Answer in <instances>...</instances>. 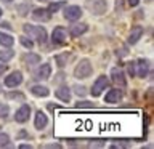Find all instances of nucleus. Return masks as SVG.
I'll use <instances>...</instances> for the list:
<instances>
[{
    "label": "nucleus",
    "mask_w": 154,
    "mask_h": 149,
    "mask_svg": "<svg viewBox=\"0 0 154 149\" xmlns=\"http://www.w3.org/2000/svg\"><path fill=\"white\" fill-rule=\"evenodd\" d=\"M87 8L90 10L93 14L96 16H100V14L106 13V8H108V3H106V0H87Z\"/></svg>",
    "instance_id": "7ed1b4c3"
},
{
    "label": "nucleus",
    "mask_w": 154,
    "mask_h": 149,
    "mask_svg": "<svg viewBox=\"0 0 154 149\" xmlns=\"http://www.w3.org/2000/svg\"><path fill=\"white\" fill-rule=\"evenodd\" d=\"M10 144V136L5 133H0V147H5Z\"/></svg>",
    "instance_id": "5701e85b"
},
{
    "label": "nucleus",
    "mask_w": 154,
    "mask_h": 149,
    "mask_svg": "<svg viewBox=\"0 0 154 149\" xmlns=\"http://www.w3.org/2000/svg\"><path fill=\"white\" fill-rule=\"evenodd\" d=\"M10 114V108L7 104H0V119H5Z\"/></svg>",
    "instance_id": "b1692460"
},
{
    "label": "nucleus",
    "mask_w": 154,
    "mask_h": 149,
    "mask_svg": "<svg viewBox=\"0 0 154 149\" xmlns=\"http://www.w3.org/2000/svg\"><path fill=\"white\" fill-rule=\"evenodd\" d=\"M51 40L55 43H64L66 42V32L63 27H56L51 34Z\"/></svg>",
    "instance_id": "f8f14e48"
},
{
    "label": "nucleus",
    "mask_w": 154,
    "mask_h": 149,
    "mask_svg": "<svg viewBox=\"0 0 154 149\" xmlns=\"http://www.w3.org/2000/svg\"><path fill=\"white\" fill-rule=\"evenodd\" d=\"M120 98H122V93L119 90H111L108 95H106V103H119Z\"/></svg>",
    "instance_id": "f3484780"
},
{
    "label": "nucleus",
    "mask_w": 154,
    "mask_h": 149,
    "mask_svg": "<svg viewBox=\"0 0 154 149\" xmlns=\"http://www.w3.org/2000/svg\"><path fill=\"white\" fill-rule=\"evenodd\" d=\"M0 43H2L3 47H11L13 43H14V38L11 35H8V34L0 32Z\"/></svg>",
    "instance_id": "6ab92c4d"
},
{
    "label": "nucleus",
    "mask_w": 154,
    "mask_h": 149,
    "mask_svg": "<svg viewBox=\"0 0 154 149\" xmlns=\"http://www.w3.org/2000/svg\"><path fill=\"white\" fill-rule=\"evenodd\" d=\"M21 45H23V47H26V48H29V50H31V48L34 47V43H32L31 40H27V38L21 37Z\"/></svg>",
    "instance_id": "bb28decb"
},
{
    "label": "nucleus",
    "mask_w": 154,
    "mask_h": 149,
    "mask_svg": "<svg viewBox=\"0 0 154 149\" xmlns=\"http://www.w3.org/2000/svg\"><path fill=\"white\" fill-rule=\"evenodd\" d=\"M87 29H88V26H87V24L77 23V24H74V26H71V35H72V37H79V35H82L84 32H87Z\"/></svg>",
    "instance_id": "4468645a"
},
{
    "label": "nucleus",
    "mask_w": 154,
    "mask_h": 149,
    "mask_svg": "<svg viewBox=\"0 0 154 149\" xmlns=\"http://www.w3.org/2000/svg\"><path fill=\"white\" fill-rule=\"evenodd\" d=\"M21 82H23V74H21L19 71H14V72H11L8 77H5V85L10 87V88L18 87Z\"/></svg>",
    "instance_id": "39448f33"
},
{
    "label": "nucleus",
    "mask_w": 154,
    "mask_h": 149,
    "mask_svg": "<svg viewBox=\"0 0 154 149\" xmlns=\"http://www.w3.org/2000/svg\"><path fill=\"white\" fill-rule=\"evenodd\" d=\"M56 96L61 101H64V103H69L71 101V91H69L67 87H60V88L56 90Z\"/></svg>",
    "instance_id": "2eb2a0df"
},
{
    "label": "nucleus",
    "mask_w": 154,
    "mask_h": 149,
    "mask_svg": "<svg viewBox=\"0 0 154 149\" xmlns=\"http://www.w3.org/2000/svg\"><path fill=\"white\" fill-rule=\"evenodd\" d=\"M138 2H140V0H128V3L132 5V7H137V5H138Z\"/></svg>",
    "instance_id": "7c9ffc66"
},
{
    "label": "nucleus",
    "mask_w": 154,
    "mask_h": 149,
    "mask_svg": "<svg viewBox=\"0 0 154 149\" xmlns=\"http://www.w3.org/2000/svg\"><path fill=\"white\" fill-rule=\"evenodd\" d=\"M111 77H112V82L116 85H120V87H125V75H124V72L120 71V69H112L111 71Z\"/></svg>",
    "instance_id": "9b49d317"
},
{
    "label": "nucleus",
    "mask_w": 154,
    "mask_h": 149,
    "mask_svg": "<svg viewBox=\"0 0 154 149\" xmlns=\"http://www.w3.org/2000/svg\"><path fill=\"white\" fill-rule=\"evenodd\" d=\"M5 71V66H0V72H3Z\"/></svg>",
    "instance_id": "f704fd0d"
},
{
    "label": "nucleus",
    "mask_w": 154,
    "mask_h": 149,
    "mask_svg": "<svg viewBox=\"0 0 154 149\" xmlns=\"http://www.w3.org/2000/svg\"><path fill=\"white\" fill-rule=\"evenodd\" d=\"M19 149H31V146H29V144H21Z\"/></svg>",
    "instance_id": "473e14b6"
},
{
    "label": "nucleus",
    "mask_w": 154,
    "mask_h": 149,
    "mask_svg": "<svg viewBox=\"0 0 154 149\" xmlns=\"http://www.w3.org/2000/svg\"><path fill=\"white\" fill-rule=\"evenodd\" d=\"M106 87H108V77L101 75L100 79L93 84V87H91V95H93V96H100L101 91H103Z\"/></svg>",
    "instance_id": "0eeeda50"
},
{
    "label": "nucleus",
    "mask_w": 154,
    "mask_h": 149,
    "mask_svg": "<svg viewBox=\"0 0 154 149\" xmlns=\"http://www.w3.org/2000/svg\"><path fill=\"white\" fill-rule=\"evenodd\" d=\"M128 74L130 77H135V62H128Z\"/></svg>",
    "instance_id": "cd10ccee"
},
{
    "label": "nucleus",
    "mask_w": 154,
    "mask_h": 149,
    "mask_svg": "<svg viewBox=\"0 0 154 149\" xmlns=\"http://www.w3.org/2000/svg\"><path fill=\"white\" fill-rule=\"evenodd\" d=\"M82 16V8L77 7V5H71L64 10V18L69 19V21H77Z\"/></svg>",
    "instance_id": "20e7f679"
},
{
    "label": "nucleus",
    "mask_w": 154,
    "mask_h": 149,
    "mask_svg": "<svg viewBox=\"0 0 154 149\" xmlns=\"http://www.w3.org/2000/svg\"><path fill=\"white\" fill-rule=\"evenodd\" d=\"M56 61L60 62L58 66H60V67H63V66L66 64V56H61V55H60V56H56Z\"/></svg>",
    "instance_id": "c85d7f7f"
},
{
    "label": "nucleus",
    "mask_w": 154,
    "mask_h": 149,
    "mask_svg": "<svg viewBox=\"0 0 154 149\" xmlns=\"http://www.w3.org/2000/svg\"><path fill=\"white\" fill-rule=\"evenodd\" d=\"M91 72H93V69H91L90 61L88 59H82L74 69V77L75 79H87V77L91 75Z\"/></svg>",
    "instance_id": "f03ea898"
},
{
    "label": "nucleus",
    "mask_w": 154,
    "mask_h": 149,
    "mask_svg": "<svg viewBox=\"0 0 154 149\" xmlns=\"http://www.w3.org/2000/svg\"><path fill=\"white\" fill-rule=\"evenodd\" d=\"M50 16H51V13L45 8H35L32 11V18L35 19V21H48Z\"/></svg>",
    "instance_id": "6e6552de"
},
{
    "label": "nucleus",
    "mask_w": 154,
    "mask_h": 149,
    "mask_svg": "<svg viewBox=\"0 0 154 149\" xmlns=\"http://www.w3.org/2000/svg\"><path fill=\"white\" fill-rule=\"evenodd\" d=\"M18 11H19V14H21V16H26L27 11H29V5H19V7H18Z\"/></svg>",
    "instance_id": "393cba45"
},
{
    "label": "nucleus",
    "mask_w": 154,
    "mask_h": 149,
    "mask_svg": "<svg viewBox=\"0 0 154 149\" xmlns=\"http://www.w3.org/2000/svg\"><path fill=\"white\" fill-rule=\"evenodd\" d=\"M137 66H138V71L135 72V75H138L140 79L146 77L148 75V71H149V61L148 59H140Z\"/></svg>",
    "instance_id": "9d476101"
},
{
    "label": "nucleus",
    "mask_w": 154,
    "mask_h": 149,
    "mask_svg": "<svg viewBox=\"0 0 154 149\" xmlns=\"http://www.w3.org/2000/svg\"><path fill=\"white\" fill-rule=\"evenodd\" d=\"M90 103H85V101H84V103H80V104H77V108H90Z\"/></svg>",
    "instance_id": "c756f323"
},
{
    "label": "nucleus",
    "mask_w": 154,
    "mask_h": 149,
    "mask_svg": "<svg viewBox=\"0 0 154 149\" xmlns=\"http://www.w3.org/2000/svg\"><path fill=\"white\" fill-rule=\"evenodd\" d=\"M75 93L79 96H85L87 95V88H85V87H82V85H77L75 87Z\"/></svg>",
    "instance_id": "a878e982"
},
{
    "label": "nucleus",
    "mask_w": 154,
    "mask_h": 149,
    "mask_svg": "<svg viewBox=\"0 0 154 149\" xmlns=\"http://www.w3.org/2000/svg\"><path fill=\"white\" fill-rule=\"evenodd\" d=\"M24 32L29 34L32 38H35V40L38 43H45L47 42V32H45V29H43L42 26H32V24H24Z\"/></svg>",
    "instance_id": "f257e3e1"
},
{
    "label": "nucleus",
    "mask_w": 154,
    "mask_h": 149,
    "mask_svg": "<svg viewBox=\"0 0 154 149\" xmlns=\"http://www.w3.org/2000/svg\"><path fill=\"white\" fill-rule=\"evenodd\" d=\"M63 7H64V0H60V2L50 3V7H48L47 10H48V11H50V13H56L58 10H60V8H63Z\"/></svg>",
    "instance_id": "4be33fe9"
},
{
    "label": "nucleus",
    "mask_w": 154,
    "mask_h": 149,
    "mask_svg": "<svg viewBox=\"0 0 154 149\" xmlns=\"http://www.w3.org/2000/svg\"><path fill=\"white\" fill-rule=\"evenodd\" d=\"M0 27H5V29H11V26H10L8 23H2V24H0Z\"/></svg>",
    "instance_id": "2f4dec72"
},
{
    "label": "nucleus",
    "mask_w": 154,
    "mask_h": 149,
    "mask_svg": "<svg viewBox=\"0 0 154 149\" xmlns=\"http://www.w3.org/2000/svg\"><path fill=\"white\" fill-rule=\"evenodd\" d=\"M47 147H61L60 144H50V146H47Z\"/></svg>",
    "instance_id": "72a5a7b5"
},
{
    "label": "nucleus",
    "mask_w": 154,
    "mask_h": 149,
    "mask_svg": "<svg viewBox=\"0 0 154 149\" xmlns=\"http://www.w3.org/2000/svg\"><path fill=\"white\" fill-rule=\"evenodd\" d=\"M13 56H14V51H11V50L0 51V61H2V62H7V61H10Z\"/></svg>",
    "instance_id": "412c9836"
},
{
    "label": "nucleus",
    "mask_w": 154,
    "mask_h": 149,
    "mask_svg": "<svg viewBox=\"0 0 154 149\" xmlns=\"http://www.w3.org/2000/svg\"><path fill=\"white\" fill-rule=\"evenodd\" d=\"M141 34H143V29L140 27V26L133 27V31L130 32V35H128V38H127L128 43H132V45H133V43H137V42H138V38L141 37Z\"/></svg>",
    "instance_id": "dca6fc26"
},
{
    "label": "nucleus",
    "mask_w": 154,
    "mask_h": 149,
    "mask_svg": "<svg viewBox=\"0 0 154 149\" xmlns=\"http://www.w3.org/2000/svg\"><path fill=\"white\" fill-rule=\"evenodd\" d=\"M47 123H48L47 115L43 114L42 111H38L37 115H35V120H34V125H35V128H37V130H42V128H45Z\"/></svg>",
    "instance_id": "ddd939ff"
},
{
    "label": "nucleus",
    "mask_w": 154,
    "mask_h": 149,
    "mask_svg": "<svg viewBox=\"0 0 154 149\" xmlns=\"http://www.w3.org/2000/svg\"><path fill=\"white\" fill-rule=\"evenodd\" d=\"M29 115H31V108H29L27 104H23L21 108L16 111L14 119H16V122L24 123V122H27V120H29Z\"/></svg>",
    "instance_id": "423d86ee"
},
{
    "label": "nucleus",
    "mask_w": 154,
    "mask_h": 149,
    "mask_svg": "<svg viewBox=\"0 0 154 149\" xmlns=\"http://www.w3.org/2000/svg\"><path fill=\"white\" fill-rule=\"evenodd\" d=\"M31 91H32V95H35V96H48V93H50L48 88L43 85H34L31 88Z\"/></svg>",
    "instance_id": "a211bd4d"
},
{
    "label": "nucleus",
    "mask_w": 154,
    "mask_h": 149,
    "mask_svg": "<svg viewBox=\"0 0 154 149\" xmlns=\"http://www.w3.org/2000/svg\"><path fill=\"white\" fill-rule=\"evenodd\" d=\"M0 16H2V10H0Z\"/></svg>",
    "instance_id": "e433bc0d"
},
{
    "label": "nucleus",
    "mask_w": 154,
    "mask_h": 149,
    "mask_svg": "<svg viewBox=\"0 0 154 149\" xmlns=\"http://www.w3.org/2000/svg\"><path fill=\"white\" fill-rule=\"evenodd\" d=\"M40 2H47V0H40Z\"/></svg>",
    "instance_id": "4c0bfd02"
},
{
    "label": "nucleus",
    "mask_w": 154,
    "mask_h": 149,
    "mask_svg": "<svg viewBox=\"0 0 154 149\" xmlns=\"http://www.w3.org/2000/svg\"><path fill=\"white\" fill-rule=\"evenodd\" d=\"M50 74H51V66L50 64H42L35 72V79H38V80L50 79Z\"/></svg>",
    "instance_id": "1a4fd4ad"
},
{
    "label": "nucleus",
    "mask_w": 154,
    "mask_h": 149,
    "mask_svg": "<svg viewBox=\"0 0 154 149\" xmlns=\"http://www.w3.org/2000/svg\"><path fill=\"white\" fill-rule=\"evenodd\" d=\"M24 61H26L27 64H37V62L40 61V56L35 55V53H27V55H24Z\"/></svg>",
    "instance_id": "aec40b11"
},
{
    "label": "nucleus",
    "mask_w": 154,
    "mask_h": 149,
    "mask_svg": "<svg viewBox=\"0 0 154 149\" xmlns=\"http://www.w3.org/2000/svg\"><path fill=\"white\" fill-rule=\"evenodd\" d=\"M2 2H7L8 3V2H11V0H2Z\"/></svg>",
    "instance_id": "c9c22d12"
}]
</instances>
